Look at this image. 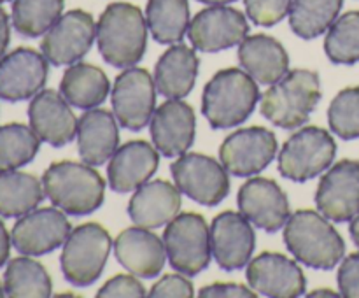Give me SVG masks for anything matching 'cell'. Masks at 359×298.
Returning <instances> with one entry per match:
<instances>
[{
	"label": "cell",
	"instance_id": "48",
	"mask_svg": "<svg viewBox=\"0 0 359 298\" xmlns=\"http://www.w3.org/2000/svg\"><path fill=\"white\" fill-rule=\"evenodd\" d=\"M0 2H9V0H0Z\"/></svg>",
	"mask_w": 359,
	"mask_h": 298
},
{
	"label": "cell",
	"instance_id": "12",
	"mask_svg": "<svg viewBox=\"0 0 359 298\" xmlns=\"http://www.w3.org/2000/svg\"><path fill=\"white\" fill-rule=\"evenodd\" d=\"M97 27L90 13L74 9L62 14L60 20L44 34L41 42L42 55L56 67L74 65L93 46Z\"/></svg>",
	"mask_w": 359,
	"mask_h": 298
},
{
	"label": "cell",
	"instance_id": "39",
	"mask_svg": "<svg viewBox=\"0 0 359 298\" xmlns=\"http://www.w3.org/2000/svg\"><path fill=\"white\" fill-rule=\"evenodd\" d=\"M195 294L191 280L186 279L184 273H167L161 277L149 290L151 298H191Z\"/></svg>",
	"mask_w": 359,
	"mask_h": 298
},
{
	"label": "cell",
	"instance_id": "36",
	"mask_svg": "<svg viewBox=\"0 0 359 298\" xmlns=\"http://www.w3.org/2000/svg\"><path fill=\"white\" fill-rule=\"evenodd\" d=\"M330 128L344 140L359 137V86L340 91L328 109Z\"/></svg>",
	"mask_w": 359,
	"mask_h": 298
},
{
	"label": "cell",
	"instance_id": "19",
	"mask_svg": "<svg viewBox=\"0 0 359 298\" xmlns=\"http://www.w3.org/2000/svg\"><path fill=\"white\" fill-rule=\"evenodd\" d=\"M48 58L32 48H18L0 60V98L21 102L34 98L48 81Z\"/></svg>",
	"mask_w": 359,
	"mask_h": 298
},
{
	"label": "cell",
	"instance_id": "34",
	"mask_svg": "<svg viewBox=\"0 0 359 298\" xmlns=\"http://www.w3.org/2000/svg\"><path fill=\"white\" fill-rule=\"evenodd\" d=\"M41 149V139L32 126L9 123L0 126V172L16 170L30 163Z\"/></svg>",
	"mask_w": 359,
	"mask_h": 298
},
{
	"label": "cell",
	"instance_id": "27",
	"mask_svg": "<svg viewBox=\"0 0 359 298\" xmlns=\"http://www.w3.org/2000/svg\"><path fill=\"white\" fill-rule=\"evenodd\" d=\"M200 60L195 49L174 44L160 56L154 67L156 90L167 98H184L195 88Z\"/></svg>",
	"mask_w": 359,
	"mask_h": 298
},
{
	"label": "cell",
	"instance_id": "24",
	"mask_svg": "<svg viewBox=\"0 0 359 298\" xmlns=\"http://www.w3.org/2000/svg\"><path fill=\"white\" fill-rule=\"evenodd\" d=\"M182 193L172 182L156 179L135 189L128 203L130 219L142 228H160L170 223L182 205Z\"/></svg>",
	"mask_w": 359,
	"mask_h": 298
},
{
	"label": "cell",
	"instance_id": "42",
	"mask_svg": "<svg viewBox=\"0 0 359 298\" xmlns=\"http://www.w3.org/2000/svg\"><path fill=\"white\" fill-rule=\"evenodd\" d=\"M11 39V25H9V16H7L6 11L0 7V60L6 55V49L9 46Z\"/></svg>",
	"mask_w": 359,
	"mask_h": 298
},
{
	"label": "cell",
	"instance_id": "8",
	"mask_svg": "<svg viewBox=\"0 0 359 298\" xmlns=\"http://www.w3.org/2000/svg\"><path fill=\"white\" fill-rule=\"evenodd\" d=\"M163 244L168 263L184 276H198L209 266L210 230L202 214H177L165 228Z\"/></svg>",
	"mask_w": 359,
	"mask_h": 298
},
{
	"label": "cell",
	"instance_id": "22",
	"mask_svg": "<svg viewBox=\"0 0 359 298\" xmlns=\"http://www.w3.org/2000/svg\"><path fill=\"white\" fill-rule=\"evenodd\" d=\"M114 255L119 265L144 279L156 277L167 262L163 241L149 228L132 226L123 230L114 241Z\"/></svg>",
	"mask_w": 359,
	"mask_h": 298
},
{
	"label": "cell",
	"instance_id": "30",
	"mask_svg": "<svg viewBox=\"0 0 359 298\" xmlns=\"http://www.w3.org/2000/svg\"><path fill=\"white\" fill-rule=\"evenodd\" d=\"M146 21L154 41L177 44L191 23L188 0H147Z\"/></svg>",
	"mask_w": 359,
	"mask_h": 298
},
{
	"label": "cell",
	"instance_id": "35",
	"mask_svg": "<svg viewBox=\"0 0 359 298\" xmlns=\"http://www.w3.org/2000/svg\"><path fill=\"white\" fill-rule=\"evenodd\" d=\"M325 51L337 65L359 62V11H349L337 18L326 34Z\"/></svg>",
	"mask_w": 359,
	"mask_h": 298
},
{
	"label": "cell",
	"instance_id": "4",
	"mask_svg": "<svg viewBox=\"0 0 359 298\" xmlns=\"http://www.w3.org/2000/svg\"><path fill=\"white\" fill-rule=\"evenodd\" d=\"M46 196L70 216H88L104 203L105 181L93 165L56 161L42 175Z\"/></svg>",
	"mask_w": 359,
	"mask_h": 298
},
{
	"label": "cell",
	"instance_id": "21",
	"mask_svg": "<svg viewBox=\"0 0 359 298\" xmlns=\"http://www.w3.org/2000/svg\"><path fill=\"white\" fill-rule=\"evenodd\" d=\"M69 102L55 90H41L28 105V119L41 142L63 147L77 137V121Z\"/></svg>",
	"mask_w": 359,
	"mask_h": 298
},
{
	"label": "cell",
	"instance_id": "3",
	"mask_svg": "<svg viewBox=\"0 0 359 298\" xmlns=\"http://www.w3.org/2000/svg\"><path fill=\"white\" fill-rule=\"evenodd\" d=\"M259 100L258 84L245 70L223 69L205 84L202 112L216 130L231 128L248 121Z\"/></svg>",
	"mask_w": 359,
	"mask_h": 298
},
{
	"label": "cell",
	"instance_id": "2",
	"mask_svg": "<svg viewBox=\"0 0 359 298\" xmlns=\"http://www.w3.org/2000/svg\"><path fill=\"white\" fill-rule=\"evenodd\" d=\"M284 244L294 258L316 270H332L346 252V242L328 217L311 209L297 210L284 224Z\"/></svg>",
	"mask_w": 359,
	"mask_h": 298
},
{
	"label": "cell",
	"instance_id": "41",
	"mask_svg": "<svg viewBox=\"0 0 359 298\" xmlns=\"http://www.w3.org/2000/svg\"><path fill=\"white\" fill-rule=\"evenodd\" d=\"M198 297L202 298H223V297H230V298H255L258 297L255 290H249L248 286L244 284H237V283H214L210 286L202 287L198 291Z\"/></svg>",
	"mask_w": 359,
	"mask_h": 298
},
{
	"label": "cell",
	"instance_id": "31",
	"mask_svg": "<svg viewBox=\"0 0 359 298\" xmlns=\"http://www.w3.org/2000/svg\"><path fill=\"white\" fill-rule=\"evenodd\" d=\"M4 291L6 297L11 298H48L53 293V283L44 265L27 256H20L7 263Z\"/></svg>",
	"mask_w": 359,
	"mask_h": 298
},
{
	"label": "cell",
	"instance_id": "44",
	"mask_svg": "<svg viewBox=\"0 0 359 298\" xmlns=\"http://www.w3.org/2000/svg\"><path fill=\"white\" fill-rule=\"evenodd\" d=\"M349 231H351V237H353L354 244H356L359 248V214H358V216H354L353 219H351Z\"/></svg>",
	"mask_w": 359,
	"mask_h": 298
},
{
	"label": "cell",
	"instance_id": "47",
	"mask_svg": "<svg viewBox=\"0 0 359 298\" xmlns=\"http://www.w3.org/2000/svg\"><path fill=\"white\" fill-rule=\"evenodd\" d=\"M4 294H6V291H4V286L0 284V297H4Z\"/></svg>",
	"mask_w": 359,
	"mask_h": 298
},
{
	"label": "cell",
	"instance_id": "43",
	"mask_svg": "<svg viewBox=\"0 0 359 298\" xmlns=\"http://www.w3.org/2000/svg\"><path fill=\"white\" fill-rule=\"evenodd\" d=\"M11 242H13V241H11V233L7 231L4 221L0 219V266L6 265V262L9 259Z\"/></svg>",
	"mask_w": 359,
	"mask_h": 298
},
{
	"label": "cell",
	"instance_id": "46",
	"mask_svg": "<svg viewBox=\"0 0 359 298\" xmlns=\"http://www.w3.org/2000/svg\"><path fill=\"white\" fill-rule=\"evenodd\" d=\"M198 2L209 4V6H224V4H231L235 0H198Z\"/></svg>",
	"mask_w": 359,
	"mask_h": 298
},
{
	"label": "cell",
	"instance_id": "40",
	"mask_svg": "<svg viewBox=\"0 0 359 298\" xmlns=\"http://www.w3.org/2000/svg\"><path fill=\"white\" fill-rule=\"evenodd\" d=\"M339 290L342 297L359 298V252H353L340 263Z\"/></svg>",
	"mask_w": 359,
	"mask_h": 298
},
{
	"label": "cell",
	"instance_id": "29",
	"mask_svg": "<svg viewBox=\"0 0 359 298\" xmlns=\"http://www.w3.org/2000/svg\"><path fill=\"white\" fill-rule=\"evenodd\" d=\"M44 186L27 172H0V216L21 217L44 200Z\"/></svg>",
	"mask_w": 359,
	"mask_h": 298
},
{
	"label": "cell",
	"instance_id": "28",
	"mask_svg": "<svg viewBox=\"0 0 359 298\" xmlns=\"http://www.w3.org/2000/svg\"><path fill=\"white\" fill-rule=\"evenodd\" d=\"M60 93L70 105L77 109L100 107L111 93V81L107 74L91 63H74L65 70L60 83Z\"/></svg>",
	"mask_w": 359,
	"mask_h": 298
},
{
	"label": "cell",
	"instance_id": "26",
	"mask_svg": "<svg viewBox=\"0 0 359 298\" xmlns=\"http://www.w3.org/2000/svg\"><path fill=\"white\" fill-rule=\"evenodd\" d=\"M242 69L262 84H273L290 72V56L277 39L265 34L245 37L238 44Z\"/></svg>",
	"mask_w": 359,
	"mask_h": 298
},
{
	"label": "cell",
	"instance_id": "9",
	"mask_svg": "<svg viewBox=\"0 0 359 298\" xmlns=\"http://www.w3.org/2000/svg\"><path fill=\"white\" fill-rule=\"evenodd\" d=\"M179 191L200 205H219L230 193V177L223 163L207 154L184 153L170 165Z\"/></svg>",
	"mask_w": 359,
	"mask_h": 298
},
{
	"label": "cell",
	"instance_id": "13",
	"mask_svg": "<svg viewBox=\"0 0 359 298\" xmlns=\"http://www.w3.org/2000/svg\"><path fill=\"white\" fill-rule=\"evenodd\" d=\"M72 231L70 221L58 207H42L25 214L11 231L13 245L27 256H41L65 244Z\"/></svg>",
	"mask_w": 359,
	"mask_h": 298
},
{
	"label": "cell",
	"instance_id": "11",
	"mask_svg": "<svg viewBox=\"0 0 359 298\" xmlns=\"http://www.w3.org/2000/svg\"><path fill=\"white\" fill-rule=\"evenodd\" d=\"M279 144L272 130L249 126L230 133L219 146L223 167L237 177H252L265 170L276 158Z\"/></svg>",
	"mask_w": 359,
	"mask_h": 298
},
{
	"label": "cell",
	"instance_id": "32",
	"mask_svg": "<svg viewBox=\"0 0 359 298\" xmlns=\"http://www.w3.org/2000/svg\"><path fill=\"white\" fill-rule=\"evenodd\" d=\"M344 0H293L290 27L302 39L319 37L335 23Z\"/></svg>",
	"mask_w": 359,
	"mask_h": 298
},
{
	"label": "cell",
	"instance_id": "16",
	"mask_svg": "<svg viewBox=\"0 0 359 298\" xmlns=\"http://www.w3.org/2000/svg\"><path fill=\"white\" fill-rule=\"evenodd\" d=\"M316 205L330 221L346 223L359 214V161L342 160L330 167L316 191Z\"/></svg>",
	"mask_w": 359,
	"mask_h": 298
},
{
	"label": "cell",
	"instance_id": "5",
	"mask_svg": "<svg viewBox=\"0 0 359 298\" xmlns=\"http://www.w3.org/2000/svg\"><path fill=\"white\" fill-rule=\"evenodd\" d=\"M321 100L318 72L294 69L273 83L262 97V114L284 130H293L309 121Z\"/></svg>",
	"mask_w": 359,
	"mask_h": 298
},
{
	"label": "cell",
	"instance_id": "15",
	"mask_svg": "<svg viewBox=\"0 0 359 298\" xmlns=\"http://www.w3.org/2000/svg\"><path fill=\"white\" fill-rule=\"evenodd\" d=\"M248 283L269 298H297L307 290V279L297 262L280 252L265 251L248 263Z\"/></svg>",
	"mask_w": 359,
	"mask_h": 298
},
{
	"label": "cell",
	"instance_id": "38",
	"mask_svg": "<svg viewBox=\"0 0 359 298\" xmlns=\"http://www.w3.org/2000/svg\"><path fill=\"white\" fill-rule=\"evenodd\" d=\"M98 298H142L146 297L142 283L135 276L128 273H118L116 277L109 279L104 286L98 290Z\"/></svg>",
	"mask_w": 359,
	"mask_h": 298
},
{
	"label": "cell",
	"instance_id": "7",
	"mask_svg": "<svg viewBox=\"0 0 359 298\" xmlns=\"http://www.w3.org/2000/svg\"><path fill=\"white\" fill-rule=\"evenodd\" d=\"M337 142L325 128L305 126L290 137L279 151V174L294 182L318 177L335 161Z\"/></svg>",
	"mask_w": 359,
	"mask_h": 298
},
{
	"label": "cell",
	"instance_id": "20",
	"mask_svg": "<svg viewBox=\"0 0 359 298\" xmlns=\"http://www.w3.org/2000/svg\"><path fill=\"white\" fill-rule=\"evenodd\" d=\"M151 139L163 156L184 154L193 146L196 135V116L182 98H170L154 111L149 121Z\"/></svg>",
	"mask_w": 359,
	"mask_h": 298
},
{
	"label": "cell",
	"instance_id": "17",
	"mask_svg": "<svg viewBox=\"0 0 359 298\" xmlns=\"http://www.w3.org/2000/svg\"><path fill=\"white\" fill-rule=\"evenodd\" d=\"M238 210L259 230L276 233L290 219V200L279 184L269 177H251L237 195Z\"/></svg>",
	"mask_w": 359,
	"mask_h": 298
},
{
	"label": "cell",
	"instance_id": "23",
	"mask_svg": "<svg viewBox=\"0 0 359 298\" xmlns=\"http://www.w3.org/2000/svg\"><path fill=\"white\" fill-rule=\"evenodd\" d=\"M160 154L146 140H130L116 149L107 167L112 191L130 193L149 181L158 170Z\"/></svg>",
	"mask_w": 359,
	"mask_h": 298
},
{
	"label": "cell",
	"instance_id": "14",
	"mask_svg": "<svg viewBox=\"0 0 359 298\" xmlns=\"http://www.w3.org/2000/svg\"><path fill=\"white\" fill-rule=\"evenodd\" d=\"M249 34L248 18L226 6H210L191 20L189 42L203 53H217L241 44Z\"/></svg>",
	"mask_w": 359,
	"mask_h": 298
},
{
	"label": "cell",
	"instance_id": "1",
	"mask_svg": "<svg viewBox=\"0 0 359 298\" xmlns=\"http://www.w3.org/2000/svg\"><path fill=\"white\" fill-rule=\"evenodd\" d=\"M147 21L142 11L128 2L105 7L97 23V46L112 67L128 69L144 58L147 48Z\"/></svg>",
	"mask_w": 359,
	"mask_h": 298
},
{
	"label": "cell",
	"instance_id": "18",
	"mask_svg": "<svg viewBox=\"0 0 359 298\" xmlns=\"http://www.w3.org/2000/svg\"><path fill=\"white\" fill-rule=\"evenodd\" d=\"M256 233L242 212L224 210L210 224V248L217 265L226 272L242 269L252 258Z\"/></svg>",
	"mask_w": 359,
	"mask_h": 298
},
{
	"label": "cell",
	"instance_id": "6",
	"mask_svg": "<svg viewBox=\"0 0 359 298\" xmlns=\"http://www.w3.org/2000/svg\"><path fill=\"white\" fill-rule=\"evenodd\" d=\"M112 248L109 231L98 223L79 224L63 244L60 265L72 286H91L105 269Z\"/></svg>",
	"mask_w": 359,
	"mask_h": 298
},
{
	"label": "cell",
	"instance_id": "10",
	"mask_svg": "<svg viewBox=\"0 0 359 298\" xmlns=\"http://www.w3.org/2000/svg\"><path fill=\"white\" fill-rule=\"evenodd\" d=\"M111 102L119 125L132 132H139L149 125L154 114L156 83L146 69L128 67L116 77Z\"/></svg>",
	"mask_w": 359,
	"mask_h": 298
},
{
	"label": "cell",
	"instance_id": "25",
	"mask_svg": "<svg viewBox=\"0 0 359 298\" xmlns=\"http://www.w3.org/2000/svg\"><path fill=\"white\" fill-rule=\"evenodd\" d=\"M118 119L107 109H90L77 121V147L84 163H107L119 144Z\"/></svg>",
	"mask_w": 359,
	"mask_h": 298
},
{
	"label": "cell",
	"instance_id": "45",
	"mask_svg": "<svg viewBox=\"0 0 359 298\" xmlns=\"http://www.w3.org/2000/svg\"><path fill=\"white\" fill-rule=\"evenodd\" d=\"M307 297L311 298H318V297H339V293L333 290H330V287H321V290H316V291H311V293L307 294Z\"/></svg>",
	"mask_w": 359,
	"mask_h": 298
},
{
	"label": "cell",
	"instance_id": "33",
	"mask_svg": "<svg viewBox=\"0 0 359 298\" xmlns=\"http://www.w3.org/2000/svg\"><path fill=\"white\" fill-rule=\"evenodd\" d=\"M65 0H14L13 27L28 39L41 37L49 30L63 13Z\"/></svg>",
	"mask_w": 359,
	"mask_h": 298
},
{
	"label": "cell",
	"instance_id": "37",
	"mask_svg": "<svg viewBox=\"0 0 359 298\" xmlns=\"http://www.w3.org/2000/svg\"><path fill=\"white\" fill-rule=\"evenodd\" d=\"M248 18L258 27H273L290 14L293 0H244Z\"/></svg>",
	"mask_w": 359,
	"mask_h": 298
}]
</instances>
